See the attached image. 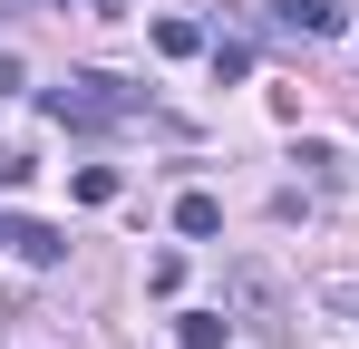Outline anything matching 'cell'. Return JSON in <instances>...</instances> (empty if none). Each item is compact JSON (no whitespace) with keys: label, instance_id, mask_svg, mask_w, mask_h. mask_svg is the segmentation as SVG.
<instances>
[{"label":"cell","instance_id":"6da1fadb","mask_svg":"<svg viewBox=\"0 0 359 349\" xmlns=\"http://www.w3.org/2000/svg\"><path fill=\"white\" fill-rule=\"evenodd\" d=\"M49 116H59V126H117V116H136V97H126L117 78H97V68H88V78L49 88Z\"/></svg>","mask_w":359,"mask_h":349},{"label":"cell","instance_id":"7a4b0ae2","mask_svg":"<svg viewBox=\"0 0 359 349\" xmlns=\"http://www.w3.org/2000/svg\"><path fill=\"white\" fill-rule=\"evenodd\" d=\"M272 20L301 29V39H330V29H340V0H272Z\"/></svg>","mask_w":359,"mask_h":349},{"label":"cell","instance_id":"3957f363","mask_svg":"<svg viewBox=\"0 0 359 349\" xmlns=\"http://www.w3.org/2000/svg\"><path fill=\"white\" fill-rule=\"evenodd\" d=\"M175 340H184V349H224L233 320H224V310H175Z\"/></svg>","mask_w":359,"mask_h":349},{"label":"cell","instance_id":"277c9868","mask_svg":"<svg viewBox=\"0 0 359 349\" xmlns=\"http://www.w3.org/2000/svg\"><path fill=\"white\" fill-rule=\"evenodd\" d=\"M175 233H184V242H204V233H224V204H214V194H184V204H175Z\"/></svg>","mask_w":359,"mask_h":349},{"label":"cell","instance_id":"5b68a950","mask_svg":"<svg viewBox=\"0 0 359 349\" xmlns=\"http://www.w3.org/2000/svg\"><path fill=\"white\" fill-rule=\"evenodd\" d=\"M156 49H165V58H194V49H204V29H194V20H156Z\"/></svg>","mask_w":359,"mask_h":349},{"label":"cell","instance_id":"8992f818","mask_svg":"<svg viewBox=\"0 0 359 349\" xmlns=\"http://www.w3.org/2000/svg\"><path fill=\"white\" fill-rule=\"evenodd\" d=\"M78 204H117V165H78Z\"/></svg>","mask_w":359,"mask_h":349},{"label":"cell","instance_id":"52a82bcc","mask_svg":"<svg viewBox=\"0 0 359 349\" xmlns=\"http://www.w3.org/2000/svg\"><path fill=\"white\" fill-rule=\"evenodd\" d=\"M20 252H29V262H59L68 242H59V224H20Z\"/></svg>","mask_w":359,"mask_h":349},{"label":"cell","instance_id":"ba28073f","mask_svg":"<svg viewBox=\"0 0 359 349\" xmlns=\"http://www.w3.org/2000/svg\"><path fill=\"white\" fill-rule=\"evenodd\" d=\"M10 184H29V156H20V146H0V194H10Z\"/></svg>","mask_w":359,"mask_h":349},{"label":"cell","instance_id":"9c48e42d","mask_svg":"<svg viewBox=\"0 0 359 349\" xmlns=\"http://www.w3.org/2000/svg\"><path fill=\"white\" fill-rule=\"evenodd\" d=\"M320 301L330 310H359V282H320Z\"/></svg>","mask_w":359,"mask_h":349},{"label":"cell","instance_id":"30bf717a","mask_svg":"<svg viewBox=\"0 0 359 349\" xmlns=\"http://www.w3.org/2000/svg\"><path fill=\"white\" fill-rule=\"evenodd\" d=\"M10 88H20V58H10V49H0V97H10Z\"/></svg>","mask_w":359,"mask_h":349},{"label":"cell","instance_id":"8fae6325","mask_svg":"<svg viewBox=\"0 0 359 349\" xmlns=\"http://www.w3.org/2000/svg\"><path fill=\"white\" fill-rule=\"evenodd\" d=\"M0 242H20V224H10V214H0Z\"/></svg>","mask_w":359,"mask_h":349}]
</instances>
